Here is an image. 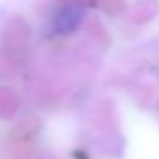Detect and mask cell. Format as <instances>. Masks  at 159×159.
I'll return each mask as SVG.
<instances>
[{
	"label": "cell",
	"mask_w": 159,
	"mask_h": 159,
	"mask_svg": "<svg viewBox=\"0 0 159 159\" xmlns=\"http://www.w3.org/2000/svg\"><path fill=\"white\" fill-rule=\"evenodd\" d=\"M83 17H84V11L79 6H67L58 11V15L54 19V26L60 34H69L81 25Z\"/></svg>",
	"instance_id": "6da1fadb"
}]
</instances>
